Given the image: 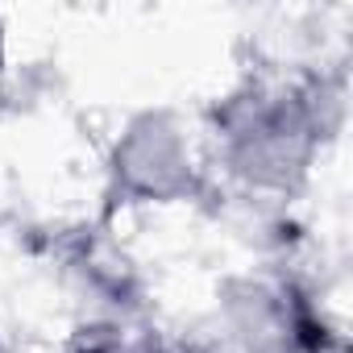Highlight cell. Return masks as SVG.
<instances>
[{
    "mask_svg": "<svg viewBox=\"0 0 353 353\" xmlns=\"http://www.w3.org/2000/svg\"><path fill=\"white\" fill-rule=\"evenodd\" d=\"M341 121L345 79L320 67L250 75L204 117L216 166L254 200H291L303 192Z\"/></svg>",
    "mask_w": 353,
    "mask_h": 353,
    "instance_id": "obj_1",
    "label": "cell"
},
{
    "mask_svg": "<svg viewBox=\"0 0 353 353\" xmlns=\"http://www.w3.org/2000/svg\"><path fill=\"white\" fill-rule=\"evenodd\" d=\"M108 212L141 204H183L208 192V174L196 158L188 125L170 108L133 112L108 145Z\"/></svg>",
    "mask_w": 353,
    "mask_h": 353,
    "instance_id": "obj_2",
    "label": "cell"
},
{
    "mask_svg": "<svg viewBox=\"0 0 353 353\" xmlns=\"http://www.w3.org/2000/svg\"><path fill=\"white\" fill-rule=\"evenodd\" d=\"M67 353H158V341H154V332L137 328L133 316L96 312L92 320H83L71 332Z\"/></svg>",
    "mask_w": 353,
    "mask_h": 353,
    "instance_id": "obj_3",
    "label": "cell"
},
{
    "mask_svg": "<svg viewBox=\"0 0 353 353\" xmlns=\"http://www.w3.org/2000/svg\"><path fill=\"white\" fill-rule=\"evenodd\" d=\"M9 75V30H5V17H0V79Z\"/></svg>",
    "mask_w": 353,
    "mask_h": 353,
    "instance_id": "obj_4",
    "label": "cell"
}]
</instances>
